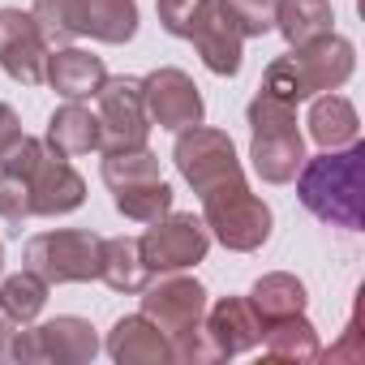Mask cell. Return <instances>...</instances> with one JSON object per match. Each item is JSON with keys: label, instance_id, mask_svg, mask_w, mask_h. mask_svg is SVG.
<instances>
[{"label": "cell", "instance_id": "obj_1", "mask_svg": "<svg viewBox=\"0 0 365 365\" xmlns=\"http://www.w3.org/2000/svg\"><path fill=\"white\" fill-rule=\"evenodd\" d=\"M297 180V198L301 207L344 232H361L365 228V142L356 138L352 146L339 150H322V155H305Z\"/></svg>", "mask_w": 365, "mask_h": 365}, {"label": "cell", "instance_id": "obj_26", "mask_svg": "<svg viewBox=\"0 0 365 365\" xmlns=\"http://www.w3.org/2000/svg\"><path fill=\"white\" fill-rule=\"evenodd\" d=\"M43 305H48V284H43L35 271L22 267L18 275L0 279V314H5L9 322L31 327V322L43 314Z\"/></svg>", "mask_w": 365, "mask_h": 365}, {"label": "cell", "instance_id": "obj_9", "mask_svg": "<svg viewBox=\"0 0 365 365\" xmlns=\"http://www.w3.org/2000/svg\"><path fill=\"white\" fill-rule=\"evenodd\" d=\"M172 163L176 172L194 185V194H211L228 180H241L245 168L237 159V146L224 129H211V125H190L176 133V146H172Z\"/></svg>", "mask_w": 365, "mask_h": 365}, {"label": "cell", "instance_id": "obj_28", "mask_svg": "<svg viewBox=\"0 0 365 365\" xmlns=\"http://www.w3.org/2000/svg\"><path fill=\"white\" fill-rule=\"evenodd\" d=\"M211 0H155V14H159V26L172 35V39H190L198 31V22L207 18Z\"/></svg>", "mask_w": 365, "mask_h": 365}, {"label": "cell", "instance_id": "obj_4", "mask_svg": "<svg viewBox=\"0 0 365 365\" xmlns=\"http://www.w3.org/2000/svg\"><path fill=\"white\" fill-rule=\"evenodd\" d=\"M0 168L18 172L31 190V215H69L86 202V180L82 172L69 163V155H61L56 146H48L43 138H18L5 155Z\"/></svg>", "mask_w": 365, "mask_h": 365}, {"label": "cell", "instance_id": "obj_22", "mask_svg": "<svg viewBox=\"0 0 365 365\" xmlns=\"http://www.w3.org/2000/svg\"><path fill=\"white\" fill-rule=\"evenodd\" d=\"M318 331L305 314H292V318H275L262 327V356L267 361H318Z\"/></svg>", "mask_w": 365, "mask_h": 365}, {"label": "cell", "instance_id": "obj_29", "mask_svg": "<svg viewBox=\"0 0 365 365\" xmlns=\"http://www.w3.org/2000/svg\"><path fill=\"white\" fill-rule=\"evenodd\" d=\"M0 220L9 224L14 237H22V224L31 220V190L18 172H5L0 168Z\"/></svg>", "mask_w": 365, "mask_h": 365}, {"label": "cell", "instance_id": "obj_2", "mask_svg": "<svg viewBox=\"0 0 365 365\" xmlns=\"http://www.w3.org/2000/svg\"><path fill=\"white\" fill-rule=\"evenodd\" d=\"M356 69V48L344 39V35H322V39H309L301 48H292L288 56L271 61L267 73H262V91L284 99V103H305L322 91H339Z\"/></svg>", "mask_w": 365, "mask_h": 365}, {"label": "cell", "instance_id": "obj_3", "mask_svg": "<svg viewBox=\"0 0 365 365\" xmlns=\"http://www.w3.org/2000/svg\"><path fill=\"white\" fill-rule=\"evenodd\" d=\"M31 18L48 48H65L73 39L129 43L138 35V0H35Z\"/></svg>", "mask_w": 365, "mask_h": 365}, {"label": "cell", "instance_id": "obj_17", "mask_svg": "<svg viewBox=\"0 0 365 365\" xmlns=\"http://www.w3.org/2000/svg\"><path fill=\"white\" fill-rule=\"evenodd\" d=\"M190 43L198 48L202 65L215 78H237L241 73V56H245V35L237 31V22L220 9V0H211L207 18L198 22V31L190 35Z\"/></svg>", "mask_w": 365, "mask_h": 365}, {"label": "cell", "instance_id": "obj_31", "mask_svg": "<svg viewBox=\"0 0 365 365\" xmlns=\"http://www.w3.org/2000/svg\"><path fill=\"white\" fill-rule=\"evenodd\" d=\"M18 138H22V120H18V112H14L9 103H0V155H5Z\"/></svg>", "mask_w": 365, "mask_h": 365}, {"label": "cell", "instance_id": "obj_27", "mask_svg": "<svg viewBox=\"0 0 365 365\" xmlns=\"http://www.w3.org/2000/svg\"><path fill=\"white\" fill-rule=\"evenodd\" d=\"M275 5L279 0H220V9L237 22L245 39H262L267 31H275Z\"/></svg>", "mask_w": 365, "mask_h": 365}, {"label": "cell", "instance_id": "obj_33", "mask_svg": "<svg viewBox=\"0 0 365 365\" xmlns=\"http://www.w3.org/2000/svg\"><path fill=\"white\" fill-rule=\"evenodd\" d=\"M0 271H5V245H0Z\"/></svg>", "mask_w": 365, "mask_h": 365}, {"label": "cell", "instance_id": "obj_7", "mask_svg": "<svg viewBox=\"0 0 365 365\" xmlns=\"http://www.w3.org/2000/svg\"><path fill=\"white\" fill-rule=\"evenodd\" d=\"M99 241L91 228H56L26 241V271H35L48 288L52 284H86L99 279Z\"/></svg>", "mask_w": 365, "mask_h": 365}, {"label": "cell", "instance_id": "obj_16", "mask_svg": "<svg viewBox=\"0 0 365 365\" xmlns=\"http://www.w3.org/2000/svg\"><path fill=\"white\" fill-rule=\"evenodd\" d=\"M108 356L116 365H172V339L146 318V314H125L112 322L103 339Z\"/></svg>", "mask_w": 365, "mask_h": 365}, {"label": "cell", "instance_id": "obj_11", "mask_svg": "<svg viewBox=\"0 0 365 365\" xmlns=\"http://www.w3.org/2000/svg\"><path fill=\"white\" fill-rule=\"evenodd\" d=\"M142 245V258L150 267V275H163V271H190L207 258L211 250V232L198 215H159L150 220V228L138 237Z\"/></svg>", "mask_w": 365, "mask_h": 365}, {"label": "cell", "instance_id": "obj_18", "mask_svg": "<svg viewBox=\"0 0 365 365\" xmlns=\"http://www.w3.org/2000/svg\"><path fill=\"white\" fill-rule=\"evenodd\" d=\"M43 82L61 95V99H95L99 86L108 82V69L99 56L82 52V48H52L43 61Z\"/></svg>", "mask_w": 365, "mask_h": 365}, {"label": "cell", "instance_id": "obj_25", "mask_svg": "<svg viewBox=\"0 0 365 365\" xmlns=\"http://www.w3.org/2000/svg\"><path fill=\"white\" fill-rule=\"evenodd\" d=\"M172 202H176V194H172V185H168L163 176L133 180V185H116V190H112V207H116L125 220H133V224H150V220L168 215Z\"/></svg>", "mask_w": 365, "mask_h": 365}, {"label": "cell", "instance_id": "obj_21", "mask_svg": "<svg viewBox=\"0 0 365 365\" xmlns=\"http://www.w3.org/2000/svg\"><path fill=\"white\" fill-rule=\"evenodd\" d=\"M99 279L112 292H142L150 279V267L142 258L138 237H103L99 241Z\"/></svg>", "mask_w": 365, "mask_h": 365}, {"label": "cell", "instance_id": "obj_19", "mask_svg": "<svg viewBox=\"0 0 365 365\" xmlns=\"http://www.w3.org/2000/svg\"><path fill=\"white\" fill-rule=\"evenodd\" d=\"M309 138L322 146V150H339V146H352L356 138H361V116H356V108L344 99V95H335V91H322V95H314L309 99Z\"/></svg>", "mask_w": 365, "mask_h": 365}, {"label": "cell", "instance_id": "obj_15", "mask_svg": "<svg viewBox=\"0 0 365 365\" xmlns=\"http://www.w3.org/2000/svg\"><path fill=\"white\" fill-rule=\"evenodd\" d=\"M262 327H267V322L258 318V309L250 305V297H220V301L207 305V314H202V331L211 335L220 361L258 348V344H262Z\"/></svg>", "mask_w": 365, "mask_h": 365}, {"label": "cell", "instance_id": "obj_13", "mask_svg": "<svg viewBox=\"0 0 365 365\" xmlns=\"http://www.w3.org/2000/svg\"><path fill=\"white\" fill-rule=\"evenodd\" d=\"M142 314L172 339L180 331H190L202 322L207 314V288L194 275H180V271H163L159 279H146L142 288Z\"/></svg>", "mask_w": 365, "mask_h": 365}, {"label": "cell", "instance_id": "obj_24", "mask_svg": "<svg viewBox=\"0 0 365 365\" xmlns=\"http://www.w3.org/2000/svg\"><path fill=\"white\" fill-rule=\"evenodd\" d=\"M305 284L288 271H271L262 275L254 288H250V305L258 309L262 322H275V318H292V314H305Z\"/></svg>", "mask_w": 365, "mask_h": 365}, {"label": "cell", "instance_id": "obj_23", "mask_svg": "<svg viewBox=\"0 0 365 365\" xmlns=\"http://www.w3.org/2000/svg\"><path fill=\"white\" fill-rule=\"evenodd\" d=\"M275 31L288 39V48H301L335 31V9H331V0H279Z\"/></svg>", "mask_w": 365, "mask_h": 365}, {"label": "cell", "instance_id": "obj_30", "mask_svg": "<svg viewBox=\"0 0 365 365\" xmlns=\"http://www.w3.org/2000/svg\"><path fill=\"white\" fill-rule=\"evenodd\" d=\"M172 361H180V365H211V361H220V352H215L211 335L202 331V322L190 327V331H180V335H172Z\"/></svg>", "mask_w": 365, "mask_h": 365}, {"label": "cell", "instance_id": "obj_20", "mask_svg": "<svg viewBox=\"0 0 365 365\" xmlns=\"http://www.w3.org/2000/svg\"><path fill=\"white\" fill-rule=\"evenodd\" d=\"M48 146H56L61 155H91L99 150V116L82 103V99H65L52 116H48V133H43Z\"/></svg>", "mask_w": 365, "mask_h": 365}, {"label": "cell", "instance_id": "obj_5", "mask_svg": "<svg viewBox=\"0 0 365 365\" xmlns=\"http://www.w3.org/2000/svg\"><path fill=\"white\" fill-rule=\"evenodd\" d=\"M250 116V159L267 185H288L305 163V138L297 129V108L258 91L245 108Z\"/></svg>", "mask_w": 365, "mask_h": 365}, {"label": "cell", "instance_id": "obj_14", "mask_svg": "<svg viewBox=\"0 0 365 365\" xmlns=\"http://www.w3.org/2000/svg\"><path fill=\"white\" fill-rule=\"evenodd\" d=\"M48 43L35 26L31 14L22 9H0V69L22 86H39L43 82V61H48Z\"/></svg>", "mask_w": 365, "mask_h": 365}, {"label": "cell", "instance_id": "obj_32", "mask_svg": "<svg viewBox=\"0 0 365 365\" xmlns=\"http://www.w3.org/2000/svg\"><path fill=\"white\" fill-rule=\"evenodd\" d=\"M14 331H18V322H9L5 314H0V361H9V348H14Z\"/></svg>", "mask_w": 365, "mask_h": 365}, {"label": "cell", "instance_id": "obj_8", "mask_svg": "<svg viewBox=\"0 0 365 365\" xmlns=\"http://www.w3.org/2000/svg\"><path fill=\"white\" fill-rule=\"evenodd\" d=\"M95 356H99V335L78 314H61L26 331L18 327L9 348V361H22V365H86Z\"/></svg>", "mask_w": 365, "mask_h": 365}, {"label": "cell", "instance_id": "obj_10", "mask_svg": "<svg viewBox=\"0 0 365 365\" xmlns=\"http://www.w3.org/2000/svg\"><path fill=\"white\" fill-rule=\"evenodd\" d=\"M99 103V155L103 150H129V146H146L150 138V116L142 103V78H108L95 95Z\"/></svg>", "mask_w": 365, "mask_h": 365}, {"label": "cell", "instance_id": "obj_12", "mask_svg": "<svg viewBox=\"0 0 365 365\" xmlns=\"http://www.w3.org/2000/svg\"><path fill=\"white\" fill-rule=\"evenodd\" d=\"M142 103H146V116L150 125L168 129V133H180V129H190V125H202L207 116V103L198 95V82L185 73V69H150L142 78Z\"/></svg>", "mask_w": 365, "mask_h": 365}, {"label": "cell", "instance_id": "obj_6", "mask_svg": "<svg viewBox=\"0 0 365 365\" xmlns=\"http://www.w3.org/2000/svg\"><path fill=\"white\" fill-rule=\"evenodd\" d=\"M198 202H202V224H207V232H211L224 250H232V254H254V250H262V245L271 241L275 215H271V207L250 190L245 176H241V180H228V185H220V190H211V194H202Z\"/></svg>", "mask_w": 365, "mask_h": 365}]
</instances>
